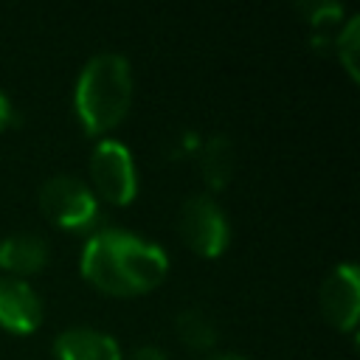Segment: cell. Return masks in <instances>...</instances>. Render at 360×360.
<instances>
[{
	"instance_id": "6da1fadb",
	"label": "cell",
	"mask_w": 360,
	"mask_h": 360,
	"mask_svg": "<svg viewBox=\"0 0 360 360\" xmlns=\"http://www.w3.org/2000/svg\"><path fill=\"white\" fill-rule=\"evenodd\" d=\"M79 267L82 276L107 295H143L166 278L169 256L141 233L101 228L84 242Z\"/></svg>"
},
{
	"instance_id": "7a4b0ae2",
	"label": "cell",
	"mask_w": 360,
	"mask_h": 360,
	"mask_svg": "<svg viewBox=\"0 0 360 360\" xmlns=\"http://www.w3.org/2000/svg\"><path fill=\"white\" fill-rule=\"evenodd\" d=\"M132 104V68L127 56L101 51L84 62L73 90V107L90 135L112 129Z\"/></svg>"
},
{
	"instance_id": "3957f363",
	"label": "cell",
	"mask_w": 360,
	"mask_h": 360,
	"mask_svg": "<svg viewBox=\"0 0 360 360\" xmlns=\"http://www.w3.org/2000/svg\"><path fill=\"white\" fill-rule=\"evenodd\" d=\"M177 231H180L183 242L197 256H205V259L219 256L231 242L228 214L211 194H202V191L186 197V202L180 205Z\"/></svg>"
},
{
	"instance_id": "277c9868",
	"label": "cell",
	"mask_w": 360,
	"mask_h": 360,
	"mask_svg": "<svg viewBox=\"0 0 360 360\" xmlns=\"http://www.w3.org/2000/svg\"><path fill=\"white\" fill-rule=\"evenodd\" d=\"M90 180L93 194L112 205H127L138 194V172L127 143L115 138H101L90 152Z\"/></svg>"
},
{
	"instance_id": "5b68a950",
	"label": "cell",
	"mask_w": 360,
	"mask_h": 360,
	"mask_svg": "<svg viewBox=\"0 0 360 360\" xmlns=\"http://www.w3.org/2000/svg\"><path fill=\"white\" fill-rule=\"evenodd\" d=\"M39 208L59 228H87L98 217V197L73 174H51L39 186Z\"/></svg>"
},
{
	"instance_id": "8992f818",
	"label": "cell",
	"mask_w": 360,
	"mask_h": 360,
	"mask_svg": "<svg viewBox=\"0 0 360 360\" xmlns=\"http://www.w3.org/2000/svg\"><path fill=\"white\" fill-rule=\"evenodd\" d=\"M318 304L323 318L340 332H354L360 318V276L352 262L335 264L329 276L321 281Z\"/></svg>"
},
{
	"instance_id": "52a82bcc",
	"label": "cell",
	"mask_w": 360,
	"mask_h": 360,
	"mask_svg": "<svg viewBox=\"0 0 360 360\" xmlns=\"http://www.w3.org/2000/svg\"><path fill=\"white\" fill-rule=\"evenodd\" d=\"M42 323V301L37 290L17 276H0V326L14 335H28Z\"/></svg>"
},
{
	"instance_id": "ba28073f",
	"label": "cell",
	"mask_w": 360,
	"mask_h": 360,
	"mask_svg": "<svg viewBox=\"0 0 360 360\" xmlns=\"http://www.w3.org/2000/svg\"><path fill=\"white\" fill-rule=\"evenodd\" d=\"M56 360H124L121 346L110 332L96 326H68L53 340Z\"/></svg>"
},
{
	"instance_id": "9c48e42d",
	"label": "cell",
	"mask_w": 360,
	"mask_h": 360,
	"mask_svg": "<svg viewBox=\"0 0 360 360\" xmlns=\"http://www.w3.org/2000/svg\"><path fill=\"white\" fill-rule=\"evenodd\" d=\"M48 239L34 231H14L6 239H0V267L8 276L25 278L31 273H39L48 264Z\"/></svg>"
},
{
	"instance_id": "30bf717a",
	"label": "cell",
	"mask_w": 360,
	"mask_h": 360,
	"mask_svg": "<svg viewBox=\"0 0 360 360\" xmlns=\"http://www.w3.org/2000/svg\"><path fill=\"white\" fill-rule=\"evenodd\" d=\"M233 172V146L225 135H211L200 152V174L208 188H225Z\"/></svg>"
},
{
	"instance_id": "8fae6325",
	"label": "cell",
	"mask_w": 360,
	"mask_h": 360,
	"mask_svg": "<svg viewBox=\"0 0 360 360\" xmlns=\"http://www.w3.org/2000/svg\"><path fill=\"white\" fill-rule=\"evenodd\" d=\"M174 326H177V335L183 338V343L188 349L208 352L217 343V326H214V321L202 309H183L177 315Z\"/></svg>"
},
{
	"instance_id": "7c38bea8",
	"label": "cell",
	"mask_w": 360,
	"mask_h": 360,
	"mask_svg": "<svg viewBox=\"0 0 360 360\" xmlns=\"http://www.w3.org/2000/svg\"><path fill=\"white\" fill-rule=\"evenodd\" d=\"M357 51H360V17L352 14L338 31V59L343 62L352 79H357Z\"/></svg>"
},
{
	"instance_id": "4fadbf2b",
	"label": "cell",
	"mask_w": 360,
	"mask_h": 360,
	"mask_svg": "<svg viewBox=\"0 0 360 360\" xmlns=\"http://www.w3.org/2000/svg\"><path fill=\"white\" fill-rule=\"evenodd\" d=\"M127 360H166V352L160 346H155V343H143V346L132 349V354Z\"/></svg>"
},
{
	"instance_id": "5bb4252c",
	"label": "cell",
	"mask_w": 360,
	"mask_h": 360,
	"mask_svg": "<svg viewBox=\"0 0 360 360\" xmlns=\"http://www.w3.org/2000/svg\"><path fill=\"white\" fill-rule=\"evenodd\" d=\"M11 112H14V110H11V101H8V96L0 90V132L8 127V121H11Z\"/></svg>"
},
{
	"instance_id": "9a60e30c",
	"label": "cell",
	"mask_w": 360,
	"mask_h": 360,
	"mask_svg": "<svg viewBox=\"0 0 360 360\" xmlns=\"http://www.w3.org/2000/svg\"><path fill=\"white\" fill-rule=\"evenodd\" d=\"M208 360H248V357L239 352H219V354H211Z\"/></svg>"
}]
</instances>
